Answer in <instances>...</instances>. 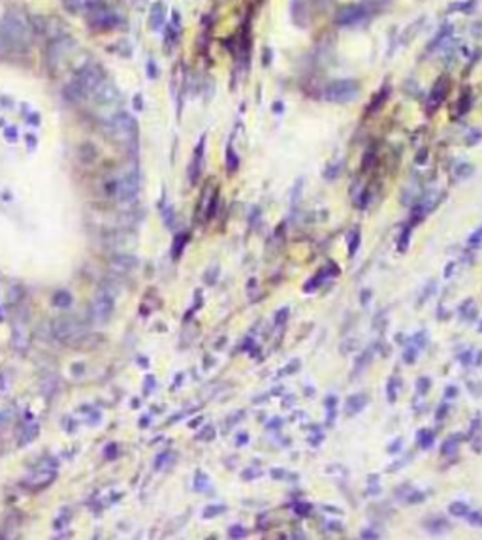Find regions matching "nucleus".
<instances>
[{"label": "nucleus", "mask_w": 482, "mask_h": 540, "mask_svg": "<svg viewBox=\"0 0 482 540\" xmlns=\"http://www.w3.org/2000/svg\"><path fill=\"white\" fill-rule=\"evenodd\" d=\"M106 130L115 141H134L136 136H138V124H136V119L128 113H115L110 121L106 122Z\"/></svg>", "instance_id": "1"}, {"label": "nucleus", "mask_w": 482, "mask_h": 540, "mask_svg": "<svg viewBox=\"0 0 482 540\" xmlns=\"http://www.w3.org/2000/svg\"><path fill=\"white\" fill-rule=\"evenodd\" d=\"M53 335L64 344H76L87 335V328L76 318H60L51 326Z\"/></svg>", "instance_id": "2"}, {"label": "nucleus", "mask_w": 482, "mask_h": 540, "mask_svg": "<svg viewBox=\"0 0 482 540\" xmlns=\"http://www.w3.org/2000/svg\"><path fill=\"white\" fill-rule=\"evenodd\" d=\"M113 303H115V296L108 288H102L91 303V316H93L94 322L106 324L113 313Z\"/></svg>", "instance_id": "3"}, {"label": "nucleus", "mask_w": 482, "mask_h": 540, "mask_svg": "<svg viewBox=\"0 0 482 540\" xmlns=\"http://www.w3.org/2000/svg\"><path fill=\"white\" fill-rule=\"evenodd\" d=\"M140 194V174L138 169H128L117 183V196L122 204H134Z\"/></svg>", "instance_id": "4"}, {"label": "nucleus", "mask_w": 482, "mask_h": 540, "mask_svg": "<svg viewBox=\"0 0 482 540\" xmlns=\"http://www.w3.org/2000/svg\"><path fill=\"white\" fill-rule=\"evenodd\" d=\"M358 94V85L354 81H336L326 89V98L331 102H349Z\"/></svg>", "instance_id": "5"}, {"label": "nucleus", "mask_w": 482, "mask_h": 540, "mask_svg": "<svg viewBox=\"0 0 482 540\" xmlns=\"http://www.w3.org/2000/svg\"><path fill=\"white\" fill-rule=\"evenodd\" d=\"M91 98H93L98 105H111V104H115V102H119L121 93H119V89H117L113 83L104 79V81L98 85V89L93 93Z\"/></svg>", "instance_id": "6"}, {"label": "nucleus", "mask_w": 482, "mask_h": 540, "mask_svg": "<svg viewBox=\"0 0 482 540\" xmlns=\"http://www.w3.org/2000/svg\"><path fill=\"white\" fill-rule=\"evenodd\" d=\"M111 267L117 269V271H121V273H128V271H132V269L138 267V260L128 254H117L111 260Z\"/></svg>", "instance_id": "7"}, {"label": "nucleus", "mask_w": 482, "mask_h": 540, "mask_svg": "<svg viewBox=\"0 0 482 540\" xmlns=\"http://www.w3.org/2000/svg\"><path fill=\"white\" fill-rule=\"evenodd\" d=\"M202 155H203V140L198 143L196 151H194V158H192L191 166H188V175H191V183L194 185L200 177V171H202Z\"/></svg>", "instance_id": "8"}, {"label": "nucleus", "mask_w": 482, "mask_h": 540, "mask_svg": "<svg viewBox=\"0 0 482 540\" xmlns=\"http://www.w3.org/2000/svg\"><path fill=\"white\" fill-rule=\"evenodd\" d=\"M13 347L17 350H25L29 347V331L23 324H15L13 326Z\"/></svg>", "instance_id": "9"}, {"label": "nucleus", "mask_w": 482, "mask_h": 540, "mask_svg": "<svg viewBox=\"0 0 482 540\" xmlns=\"http://www.w3.org/2000/svg\"><path fill=\"white\" fill-rule=\"evenodd\" d=\"M367 401H369L367 399V395H362V394L350 395L349 399H347V411H349V414L360 413L362 408L367 405Z\"/></svg>", "instance_id": "10"}, {"label": "nucleus", "mask_w": 482, "mask_h": 540, "mask_svg": "<svg viewBox=\"0 0 482 540\" xmlns=\"http://www.w3.org/2000/svg\"><path fill=\"white\" fill-rule=\"evenodd\" d=\"M51 478H53V470L38 469V472H34V474L27 480V484H32V486H46Z\"/></svg>", "instance_id": "11"}, {"label": "nucleus", "mask_w": 482, "mask_h": 540, "mask_svg": "<svg viewBox=\"0 0 482 540\" xmlns=\"http://www.w3.org/2000/svg\"><path fill=\"white\" fill-rule=\"evenodd\" d=\"M38 433H40V425L36 424V422H30V424H27V425H25L23 433H21V444H30V442H32L36 437H38Z\"/></svg>", "instance_id": "12"}, {"label": "nucleus", "mask_w": 482, "mask_h": 540, "mask_svg": "<svg viewBox=\"0 0 482 540\" xmlns=\"http://www.w3.org/2000/svg\"><path fill=\"white\" fill-rule=\"evenodd\" d=\"M53 303L57 305V307H70L72 305V296L68 294V292H57L55 294V297H53Z\"/></svg>", "instance_id": "13"}, {"label": "nucleus", "mask_w": 482, "mask_h": 540, "mask_svg": "<svg viewBox=\"0 0 482 540\" xmlns=\"http://www.w3.org/2000/svg\"><path fill=\"white\" fill-rule=\"evenodd\" d=\"M448 510H450V514H454V516H469V506L464 505V503H452V505L448 506Z\"/></svg>", "instance_id": "14"}, {"label": "nucleus", "mask_w": 482, "mask_h": 540, "mask_svg": "<svg viewBox=\"0 0 482 540\" xmlns=\"http://www.w3.org/2000/svg\"><path fill=\"white\" fill-rule=\"evenodd\" d=\"M418 442H420V446L422 448H430L431 444H433V433L428 429L424 431H420L418 433Z\"/></svg>", "instance_id": "15"}, {"label": "nucleus", "mask_w": 482, "mask_h": 540, "mask_svg": "<svg viewBox=\"0 0 482 540\" xmlns=\"http://www.w3.org/2000/svg\"><path fill=\"white\" fill-rule=\"evenodd\" d=\"M226 510V506H207L205 510H203V517H215L217 514H221V512Z\"/></svg>", "instance_id": "16"}, {"label": "nucleus", "mask_w": 482, "mask_h": 540, "mask_svg": "<svg viewBox=\"0 0 482 540\" xmlns=\"http://www.w3.org/2000/svg\"><path fill=\"white\" fill-rule=\"evenodd\" d=\"M236 168H238V158H236V155H234L232 147H228V169L234 171Z\"/></svg>", "instance_id": "17"}, {"label": "nucleus", "mask_w": 482, "mask_h": 540, "mask_svg": "<svg viewBox=\"0 0 482 540\" xmlns=\"http://www.w3.org/2000/svg\"><path fill=\"white\" fill-rule=\"evenodd\" d=\"M185 241H186V235H177V239H175V252L174 256H179L181 254V250H183V247H185Z\"/></svg>", "instance_id": "18"}, {"label": "nucleus", "mask_w": 482, "mask_h": 540, "mask_svg": "<svg viewBox=\"0 0 482 540\" xmlns=\"http://www.w3.org/2000/svg\"><path fill=\"white\" fill-rule=\"evenodd\" d=\"M397 384H400L397 377H394L392 380H390V384H388V399H390V401H394V399H395V388H397Z\"/></svg>", "instance_id": "19"}, {"label": "nucleus", "mask_w": 482, "mask_h": 540, "mask_svg": "<svg viewBox=\"0 0 482 540\" xmlns=\"http://www.w3.org/2000/svg\"><path fill=\"white\" fill-rule=\"evenodd\" d=\"M243 534H245L243 527H239V525L232 527V531H230V536H243Z\"/></svg>", "instance_id": "20"}, {"label": "nucleus", "mask_w": 482, "mask_h": 540, "mask_svg": "<svg viewBox=\"0 0 482 540\" xmlns=\"http://www.w3.org/2000/svg\"><path fill=\"white\" fill-rule=\"evenodd\" d=\"M296 510L300 512V516H307V512L311 510V506H309V505H298Z\"/></svg>", "instance_id": "21"}, {"label": "nucleus", "mask_w": 482, "mask_h": 540, "mask_svg": "<svg viewBox=\"0 0 482 540\" xmlns=\"http://www.w3.org/2000/svg\"><path fill=\"white\" fill-rule=\"evenodd\" d=\"M428 388H430V380H428V378H422V380L418 382V390L422 392V394H424Z\"/></svg>", "instance_id": "22"}, {"label": "nucleus", "mask_w": 482, "mask_h": 540, "mask_svg": "<svg viewBox=\"0 0 482 540\" xmlns=\"http://www.w3.org/2000/svg\"><path fill=\"white\" fill-rule=\"evenodd\" d=\"M469 520L476 525H482V514H469Z\"/></svg>", "instance_id": "23"}, {"label": "nucleus", "mask_w": 482, "mask_h": 540, "mask_svg": "<svg viewBox=\"0 0 482 540\" xmlns=\"http://www.w3.org/2000/svg\"><path fill=\"white\" fill-rule=\"evenodd\" d=\"M8 420H10V413H8V411L0 413V427H2L4 424H8Z\"/></svg>", "instance_id": "24"}, {"label": "nucleus", "mask_w": 482, "mask_h": 540, "mask_svg": "<svg viewBox=\"0 0 482 540\" xmlns=\"http://www.w3.org/2000/svg\"><path fill=\"white\" fill-rule=\"evenodd\" d=\"M356 245H358V235H354V239H352V245H350V252H354V250H356Z\"/></svg>", "instance_id": "25"}, {"label": "nucleus", "mask_w": 482, "mask_h": 540, "mask_svg": "<svg viewBox=\"0 0 482 540\" xmlns=\"http://www.w3.org/2000/svg\"><path fill=\"white\" fill-rule=\"evenodd\" d=\"M456 392H458L456 388H448L447 390V397H454V395H456Z\"/></svg>", "instance_id": "26"}, {"label": "nucleus", "mask_w": 482, "mask_h": 540, "mask_svg": "<svg viewBox=\"0 0 482 540\" xmlns=\"http://www.w3.org/2000/svg\"><path fill=\"white\" fill-rule=\"evenodd\" d=\"M360 536H375V538H377L379 534H375V533H369V531H364V533H360Z\"/></svg>", "instance_id": "27"}, {"label": "nucleus", "mask_w": 482, "mask_h": 540, "mask_svg": "<svg viewBox=\"0 0 482 540\" xmlns=\"http://www.w3.org/2000/svg\"><path fill=\"white\" fill-rule=\"evenodd\" d=\"M10 140H15V130H13V128H10Z\"/></svg>", "instance_id": "28"}, {"label": "nucleus", "mask_w": 482, "mask_h": 540, "mask_svg": "<svg viewBox=\"0 0 482 540\" xmlns=\"http://www.w3.org/2000/svg\"><path fill=\"white\" fill-rule=\"evenodd\" d=\"M2 390L4 388H2V377H0V392H2Z\"/></svg>", "instance_id": "29"}]
</instances>
